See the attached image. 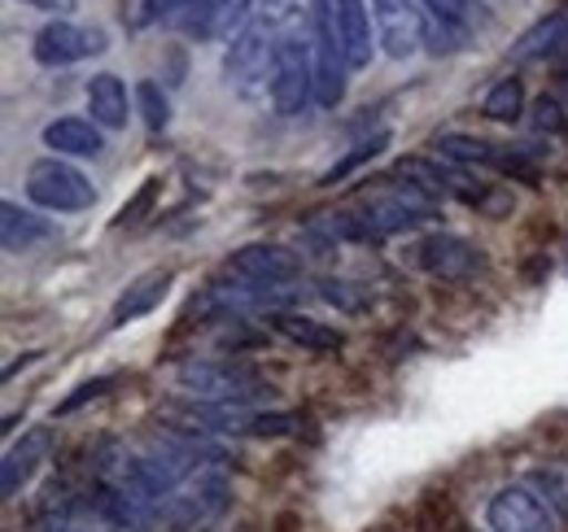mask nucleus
Masks as SVG:
<instances>
[{"mask_svg":"<svg viewBox=\"0 0 568 532\" xmlns=\"http://www.w3.org/2000/svg\"><path fill=\"white\" fill-rule=\"evenodd\" d=\"M311 53H315V105L320 110H337L346 96V49H342V31H337V4L333 0H311Z\"/></svg>","mask_w":568,"mask_h":532,"instance_id":"nucleus-1","label":"nucleus"},{"mask_svg":"<svg viewBox=\"0 0 568 532\" xmlns=\"http://www.w3.org/2000/svg\"><path fill=\"white\" fill-rule=\"evenodd\" d=\"M227 498H232V480H227L223 463H206L162 502V520L175 524V529L197 532L227 511Z\"/></svg>","mask_w":568,"mask_h":532,"instance_id":"nucleus-2","label":"nucleus"},{"mask_svg":"<svg viewBox=\"0 0 568 532\" xmlns=\"http://www.w3.org/2000/svg\"><path fill=\"white\" fill-rule=\"evenodd\" d=\"M175 385L197 401H258L263 393H272V385H263V376L245 362H180L175 367Z\"/></svg>","mask_w":568,"mask_h":532,"instance_id":"nucleus-3","label":"nucleus"},{"mask_svg":"<svg viewBox=\"0 0 568 532\" xmlns=\"http://www.w3.org/2000/svg\"><path fill=\"white\" fill-rule=\"evenodd\" d=\"M267 92H272V110L281 119L302 114L315 101V53H311V44H302L293 35L276 40V66H272Z\"/></svg>","mask_w":568,"mask_h":532,"instance_id":"nucleus-4","label":"nucleus"},{"mask_svg":"<svg viewBox=\"0 0 568 532\" xmlns=\"http://www.w3.org/2000/svg\"><path fill=\"white\" fill-rule=\"evenodd\" d=\"M27 197L36 201L40 209H53V214H79V209H88L97 201V188L88 184L83 171H74L71 162L40 157L27 171Z\"/></svg>","mask_w":568,"mask_h":532,"instance_id":"nucleus-5","label":"nucleus"},{"mask_svg":"<svg viewBox=\"0 0 568 532\" xmlns=\"http://www.w3.org/2000/svg\"><path fill=\"white\" fill-rule=\"evenodd\" d=\"M358 214L367 218V227L381 241V236H398V232H412V227L428 223L437 214V201L428 197V193H420L416 184H385L372 197H363Z\"/></svg>","mask_w":568,"mask_h":532,"instance_id":"nucleus-6","label":"nucleus"},{"mask_svg":"<svg viewBox=\"0 0 568 532\" xmlns=\"http://www.w3.org/2000/svg\"><path fill=\"white\" fill-rule=\"evenodd\" d=\"M372 22L376 40L394 62H407L425 49L428 9L420 0H372Z\"/></svg>","mask_w":568,"mask_h":532,"instance_id":"nucleus-7","label":"nucleus"},{"mask_svg":"<svg viewBox=\"0 0 568 532\" xmlns=\"http://www.w3.org/2000/svg\"><path fill=\"white\" fill-rule=\"evenodd\" d=\"M486 524L490 532H556L560 515L542 502L534 484H503L486 502Z\"/></svg>","mask_w":568,"mask_h":532,"instance_id":"nucleus-8","label":"nucleus"},{"mask_svg":"<svg viewBox=\"0 0 568 532\" xmlns=\"http://www.w3.org/2000/svg\"><path fill=\"white\" fill-rule=\"evenodd\" d=\"M272 66H276V44H267V27H245L223 53V79L241 96H254L263 83H272Z\"/></svg>","mask_w":568,"mask_h":532,"instance_id":"nucleus-9","label":"nucleus"},{"mask_svg":"<svg viewBox=\"0 0 568 532\" xmlns=\"http://www.w3.org/2000/svg\"><path fill=\"white\" fill-rule=\"evenodd\" d=\"M97 53H105V31H97V27H74L71 18H53L49 27L36 31V44H31V58L49 70L74 66V62L97 58Z\"/></svg>","mask_w":568,"mask_h":532,"instance_id":"nucleus-10","label":"nucleus"},{"mask_svg":"<svg viewBox=\"0 0 568 532\" xmlns=\"http://www.w3.org/2000/svg\"><path fill=\"white\" fill-rule=\"evenodd\" d=\"M223 275L258 284V288H288L302 275V254L284 245H245L223 263Z\"/></svg>","mask_w":568,"mask_h":532,"instance_id":"nucleus-11","label":"nucleus"},{"mask_svg":"<svg viewBox=\"0 0 568 532\" xmlns=\"http://www.w3.org/2000/svg\"><path fill=\"white\" fill-rule=\"evenodd\" d=\"M416 263H420V270H428L433 279L464 284V279H473V275L486 266V258H481V249H477L473 241L450 236V232H433V236H425V241L416 245Z\"/></svg>","mask_w":568,"mask_h":532,"instance_id":"nucleus-12","label":"nucleus"},{"mask_svg":"<svg viewBox=\"0 0 568 532\" xmlns=\"http://www.w3.org/2000/svg\"><path fill=\"white\" fill-rule=\"evenodd\" d=\"M394 175L407 180V184H416V188L428 193L433 201L459 197V201H468V205H486V188H481V184H473L464 171H455V166H446V162H433V157H398Z\"/></svg>","mask_w":568,"mask_h":532,"instance_id":"nucleus-13","label":"nucleus"},{"mask_svg":"<svg viewBox=\"0 0 568 532\" xmlns=\"http://www.w3.org/2000/svg\"><path fill=\"white\" fill-rule=\"evenodd\" d=\"M53 450H58L53 428H31L18 446H9V454H4V463H0V498H4V502L18 498V493L31 484V475L49 463Z\"/></svg>","mask_w":568,"mask_h":532,"instance_id":"nucleus-14","label":"nucleus"},{"mask_svg":"<svg viewBox=\"0 0 568 532\" xmlns=\"http://www.w3.org/2000/svg\"><path fill=\"white\" fill-rule=\"evenodd\" d=\"M171 284H175V270H171V266H153V270L136 275V279L119 293V301L110 306V328H128V324H136L144 315H153V310L166 301Z\"/></svg>","mask_w":568,"mask_h":532,"instance_id":"nucleus-15","label":"nucleus"},{"mask_svg":"<svg viewBox=\"0 0 568 532\" xmlns=\"http://www.w3.org/2000/svg\"><path fill=\"white\" fill-rule=\"evenodd\" d=\"M83 96H88V114H92V123H97L101 132L128 127L132 105H128V83H123L119 74H110V70L92 74L88 88H83Z\"/></svg>","mask_w":568,"mask_h":532,"instance_id":"nucleus-16","label":"nucleus"},{"mask_svg":"<svg viewBox=\"0 0 568 532\" xmlns=\"http://www.w3.org/2000/svg\"><path fill=\"white\" fill-rule=\"evenodd\" d=\"M53 218H40L36 209H22L18 201H4L0 205V245L4 254H27L44 241H53Z\"/></svg>","mask_w":568,"mask_h":532,"instance_id":"nucleus-17","label":"nucleus"},{"mask_svg":"<svg viewBox=\"0 0 568 532\" xmlns=\"http://www.w3.org/2000/svg\"><path fill=\"white\" fill-rule=\"evenodd\" d=\"M516 62H568V13H551L534 22L511 49Z\"/></svg>","mask_w":568,"mask_h":532,"instance_id":"nucleus-18","label":"nucleus"},{"mask_svg":"<svg viewBox=\"0 0 568 532\" xmlns=\"http://www.w3.org/2000/svg\"><path fill=\"white\" fill-rule=\"evenodd\" d=\"M337 31H342V49H346V62L351 70L372 66V9L363 0H337Z\"/></svg>","mask_w":568,"mask_h":532,"instance_id":"nucleus-19","label":"nucleus"},{"mask_svg":"<svg viewBox=\"0 0 568 532\" xmlns=\"http://www.w3.org/2000/svg\"><path fill=\"white\" fill-rule=\"evenodd\" d=\"M44 144L58 157H101L105 135H101V127L92 119H53L44 127Z\"/></svg>","mask_w":568,"mask_h":532,"instance_id":"nucleus-20","label":"nucleus"},{"mask_svg":"<svg viewBox=\"0 0 568 532\" xmlns=\"http://www.w3.org/2000/svg\"><path fill=\"white\" fill-rule=\"evenodd\" d=\"M272 324H276V332L284 340H293L297 349H311V354H337L342 345H346V336L337 332V328H328V324H320V319H311V315H272Z\"/></svg>","mask_w":568,"mask_h":532,"instance_id":"nucleus-21","label":"nucleus"},{"mask_svg":"<svg viewBox=\"0 0 568 532\" xmlns=\"http://www.w3.org/2000/svg\"><path fill=\"white\" fill-rule=\"evenodd\" d=\"M433 149L446 157V162H464V166H498L503 162V144H490L481 135H468V132H442L433 140Z\"/></svg>","mask_w":568,"mask_h":532,"instance_id":"nucleus-22","label":"nucleus"},{"mask_svg":"<svg viewBox=\"0 0 568 532\" xmlns=\"http://www.w3.org/2000/svg\"><path fill=\"white\" fill-rule=\"evenodd\" d=\"M389 149V132H376V135H367V140H358L355 149L346 153V157H337L324 175H320V188H333V184H342V180H351L358 166H367V162H376L381 153Z\"/></svg>","mask_w":568,"mask_h":532,"instance_id":"nucleus-23","label":"nucleus"},{"mask_svg":"<svg viewBox=\"0 0 568 532\" xmlns=\"http://www.w3.org/2000/svg\"><path fill=\"white\" fill-rule=\"evenodd\" d=\"M166 27H175L189 40L214 35V0H175L166 13Z\"/></svg>","mask_w":568,"mask_h":532,"instance_id":"nucleus-24","label":"nucleus"},{"mask_svg":"<svg viewBox=\"0 0 568 532\" xmlns=\"http://www.w3.org/2000/svg\"><path fill=\"white\" fill-rule=\"evenodd\" d=\"M481 114L495 119V123H516L525 114V83L516 74L498 79L495 88L486 92V101H481Z\"/></svg>","mask_w":568,"mask_h":532,"instance_id":"nucleus-25","label":"nucleus"},{"mask_svg":"<svg viewBox=\"0 0 568 532\" xmlns=\"http://www.w3.org/2000/svg\"><path fill=\"white\" fill-rule=\"evenodd\" d=\"M529 484L542 493V502L560 515V520H568V463H542L529 471Z\"/></svg>","mask_w":568,"mask_h":532,"instance_id":"nucleus-26","label":"nucleus"},{"mask_svg":"<svg viewBox=\"0 0 568 532\" xmlns=\"http://www.w3.org/2000/svg\"><path fill=\"white\" fill-rule=\"evenodd\" d=\"M468 35H473V27H464V22H446V18H433L428 13V31H425V44L428 53H459L464 44H468Z\"/></svg>","mask_w":568,"mask_h":532,"instance_id":"nucleus-27","label":"nucleus"},{"mask_svg":"<svg viewBox=\"0 0 568 532\" xmlns=\"http://www.w3.org/2000/svg\"><path fill=\"white\" fill-rule=\"evenodd\" d=\"M136 110H141V119L149 132H162V127L171 123V101H166V92H162L153 79L136 83Z\"/></svg>","mask_w":568,"mask_h":532,"instance_id":"nucleus-28","label":"nucleus"},{"mask_svg":"<svg viewBox=\"0 0 568 532\" xmlns=\"http://www.w3.org/2000/svg\"><path fill=\"white\" fill-rule=\"evenodd\" d=\"M250 9L254 0H214V40H236L250 27Z\"/></svg>","mask_w":568,"mask_h":532,"instance_id":"nucleus-29","label":"nucleus"},{"mask_svg":"<svg viewBox=\"0 0 568 532\" xmlns=\"http://www.w3.org/2000/svg\"><path fill=\"white\" fill-rule=\"evenodd\" d=\"M320 297H324L328 306L346 310V315H358V310L367 306V288H358V284H351V279H333V275L320 279Z\"/></svg>","mask_w":568,"mask_h":532,"instance_id":"nucleus-30","label":"nucleus"},{"mask_svg":"<svg viewBox=\"0 0 568 532\" xmlns=\"http://www.w3.org/2000/svg\"><path fill=\"white\" fill-rule=\"evenodd\" d=\"M123 380L119 376H92V380H83L79 389H74L67 401H58V415H74V410H83L88 401H97V398H105V393H114Z\"/></svg>","mask_w":568,"mask_h":532,"instance_id":"nucleus-31","label":"nucleus"},{"mask_svg":"<svg viewBox=\"0 0 568 532\" xmlns=\"http://www.w3.org/2000/svg\"><path fill=\"white\" fill-rule=\"evenodd\" d=\"M433 18H446V22H464V27H473L477 18L481 22H490L486 13H477V9H486V4H477V0H420Z\"/></svg>","mask_w":568,"mask_h":532,"instance_id":"nucleus-32","label":"nucleus"},{"mask_svg":"<svg viewBox=\"0 0 568 532\" xmlns=\"http://www.w3.org/2000/svg\"><path fill=\"white\" fill-rule=\"evenodd\" d=\"M158 188H162L158 180H144V184H141V193H136V197L128 201L123 209H119V218H114V223H119V227H136V223H141L144 214L153 209V201H158Z\"/></svg>","mask_w":568,"mask_h":532,"instance_id":"nucleus-33","label":"nucleus"},{"mask_svg":"<svg viewBox=\"0 0 568 532\" xmlns=\"http://www.w3.org/2000/svg\"><path fill=\"white\" fill-rule=\"evenodd\" d=\"M534 127L547 135H565L568 132V119L565 110H560V101L556 96H538L534 101Z\"/></svg>","mask_w":568,"mask_h":532,"instance_id":"nucleus-34","label":"nucleus"},{"mask_svg":"<svg viewBox=\"0 0 568 532\" xmlns=\"http://www.w3.org/2000/svg\"><path fill=\"white\" fill-rule=\"evenodd\" d=\"M258 13H263L267 27H284L297 13V0H258Z\"/></svg>","mask_w":568,"mask_h":532,"instance_id":"nucleus-35","label":"nucleus"},{"mask_svg":"<svg viewBox=\"0 0 568 532\" xmlns=\"http://www.w3.org/2000/svg\"><path fill=\"white\" fill-rule=\"evenodd\" d=\"M22 4H31L40 13H53V18H71L74 9H79V0H22Z\"/></svg>","mask_w":568,"mask_h":532,"instance_id":"nucleus-36","label":"nucleus"}]
</instances>
